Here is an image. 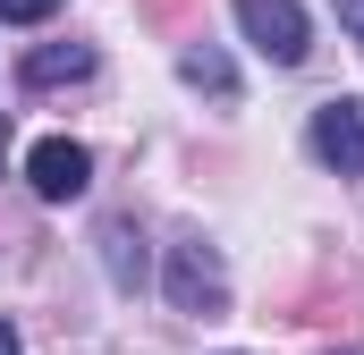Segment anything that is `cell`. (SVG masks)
Listing matches in <instances>:
<instances>
[{
    "mask_svg": "<svg viewBox=\"0 0 364 355\" xmlns=\"http://www.w3.org/2000/svg\"><path fill=\"white\" fill-rule=\"evenodd\" d=\"M102 254H110V279H119V288H136V279H144V246H136V229H127V220H110V229H102Z\"/></svg>",
    "mask_w": 364,
    "mask_h": 355,
    "instance_id": "52a82bcc",
    "label": "cell"
},
{
    "mask_svg": "<svg viewBox=\"0 0 364 355\" xmlns=\"http://www.w3.org/2000/svg\"><path fill=\"white\" fill-rule=\"evenodd\" d=\"M26 178H34L43 203H77L85 178H93V153H85V144H68V136H43V144L26 153Z\"/></svg>",
    "mask_w": 364,
    "mask_h": 355,
    "instance_id": "277c9868",
    "label": "cell"
},
{
    "mask_svg": "<svg viewBox=\"0 0 364 355\" xmlns=\"http://www.w3.org/2000/svg\"><path fill=\"white\" fill-rule=\"evenodd\" d=\"M0 355H26V347H17V330H9V322H0Z\"/></svg>",
    "mask_w": 364,
    "mask_h": 355,
    "instance_id": "8fae6325",
    "label": "cell"
},
{
    "mask_svg": "<svg viewBox=\"0 0 364 355\" xmlns=\"http://www.w3.org/2000/svg\"><path fill=\"white\" fill-rule=\"evenodd\" d=\"M144 17H153L161 34H186V26L203 17V0H144Z\"/></svg>",
    "mask_w": 364,
    "mask_h": 355,
    "instance_id": "ba28073f",
    "label": "cell"
},
{
    "mask_svg": "<svg viewBox=\"0 0 364 355\" xmlns=\"http://www.w3.org/2000/svg\"><path fill=\"white\" fill-rule=\"evenodd\" d=\"M178 77H186L195 93H220V102L237 93V68H229V60H220L212 43H195V51H186V60H178Z\"/></svg>",
    "mask_w": 364,
    "mask_h": 355,
    "instance_id": "8992f818",
    "label": "cell"
},
{
    "mask_svg": "<svg viewBox=\"0 0 364 355\" xmlns=\"http://www.w3.org/2000/svg\"><path fill=\"white\" fill-rule=\"evenodd\" d=\"M339 26H348V34L364 43V0H339Z\"/></svg>",
    "mask_w": 364,
    "mask_h": 355,
    "instance_id": "30bf717a",
    "label": "cell"
},
{
    "mask_svg": "<svg viewBox=\"0 0 364 355\" xmlns=\"http://www.w3.org/2000/svg\"><path fill=\"white\" fill-rule=\"evenodd\" d=\"M170 305L178 313H229V271H220V254L203 246V237H178L170 246Z\"/></svg>",
    "mask_w": 364,
    "mask_h": 355,
    "instance_id": "6da1fadb",
    "label": "cell"
},
{
    "mask_svg": "<svg viewBox=\"0 0 364 355\" xmlns=\"http://www.w3.org/2000/svg\"><path fill=\"white\" fill-rule=\"evenodd\" d=\"M237 26H246V43L272 68H296L305 60V9L296 0H237Z\"/></svg>",
    "mask_w": 364,
    "mask_h": 355,
    "instance_id": "7a4b0ae2",
    "label": "cell"
},
{
    "mask_svg": "<svg viewBox=\"0 0 364 355\" xmlns=\"http://www.w3.org/2000/svg\"><path fill=\"white\" fill-rule=\"evenodd\" d=\"M51 9H60V0H0V17H9V26H43Z\"/></svg>",
    "mask_w": 364,
    "mask_h": 355,
    "instance_id": "9c48e42d",
    "label": "cell"
},
{
    "mask_svg": "<svg viewBox=\"0 0 364 355\" xmlns=\"http://www.w3.org/2000/svg\"><path fill=\"white\" fill-rule=\"evenodd\" d=\"M314 161L322 170H364V93H339V102H322L314 110Z\"/></svg>",
    "mask_w": 364,
    "mask_h": 355,
    "instance_id": "3957f363",
    "label": "cell"
},
{
    "mask_svg": "<svg viewBox=\"0 0 364 355\" xmlns=\"http://www.w3.org/2000/svg\"><path fill=\"white\" fill-rule=\"evenodd\" d=\"M93 77V43H43V51H26V85L51 93V85H85Z\"/></svg>",
    "mask_w": 364,
    "mask_h": 355,
    "instance_id": "5b68a950",
    "label": "cell"
},
{
    "mask_svg": "<svg viewBox=\"0 0 364 355\" xmlns=\"http://www.w3.org/2000/svg\"><path fill=\"white\" fill-rule=\"evenodd\" d=\"M0 161H9V127H0Z\"/></svg>",
    "mask_w": 364,
    "mask_h": 355,
    "instance_id": "7c38bea8",
    "label": "cell"
}]
</instances>
